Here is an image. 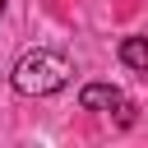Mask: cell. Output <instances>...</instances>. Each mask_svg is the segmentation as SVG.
<instances>
[{"instance_id": "1", "label": "cell", "mask_w": 148, "mask_h": 148, "mask_svg": "<svg viewBox=\"0 0 148 148\" xmlns=\"http://www.w3.org/2000/svg\"><path fill=\"white\" fill-rule=\"evenodd\" d=\"M69 60L60 56V51H51V46H37V51H23L18 60H14V69H9V83H14V92H23V97H51V92H60L65 83H69Z\"/></svg>"}, {"instance_id": "4", "label": "cell", "mask_w": 148, "mask_h": 148, "mask_svg": "<svg viewBox=\"0 0 148 148\" xmlns=\"http://www.w3.org/2000/svg\"><path fill=\"white\" fill-rule=\"evenodd\" d=\"M5 5H9V0H0V14H5Z\"/></svg>"}, {"instance_id": "2", "label": "cell", "mask_w": 148, "mask_h": 148, "mask_svg": "<svg viewBox=\"0 0 148 148\" xmlns=\"http://www.w3.org/2000/svg\"><path fill=\"white\" fill-rule=\"evenodd\" d=\"M125 97H120V88L116 83H83L79 88V106L83 111H116Z\"/></svg>"}, {"instance_id": "3", "label": "cell", "mask_w": 148, "mask_h": 148, "mask_svg": "<svg viewBox=\"0 0 148 148\" xmlns=\"http://www.w3.org/2000/svg\"><path fill=\"white\" fill-rule=\"evenodd\" d=\"M120 60H125L130 69H143V74H148V37H125V42H120Z\"/></svg>"}]
</instances>
